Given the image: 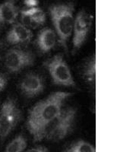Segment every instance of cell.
Listing matches in <instances>:
<instances>
[{
	"label": "cell",
	"mask_w": 114,
	"mask_h": 152,
	"mask_svg": "<svg viewBox=\"0 0 114 152\" xmlns=\"http://www.w3.org/2000/svg\"><path fill=\"white\" fill-rule=\"evenodd\" d=\"M69 92L56 91L50 94L47 98L37 103L29 110L26 127L33 135L44 123L55 117L62 110L65 101L72 96Z\"/></svg>",
	"instance_id": "obj_1"
},
{
	"label": "cell",
	"mask_w": 114,
	"mask_h": 152,
	"mask_svg": "<svg viewBox=\"0 0 114 152\" xmlns=\"http://www.w3.org/2000/svg\"><path fill=\"white\" fill-rule=\"evenodd\" d=\"M74 109L75 108L72 107H69L64 110H61L60 113L55 117L50 119L47 123H44L33 135L34 142H40L43 139H46L50 133L55 130L69 116V114L74 110Z\"/></svg>",
	"instance_id": "obj_8"
},
{
	"label": "cell",
	"mask_w": 114,
	"mask_h": 152,
	"mask_svg": "<svg viewBox=\"0 0 114 152\" xmlns=\"http://www.w3.org/2000/svg\"><path fill=\"white\" fill-rule=\"evenodd\" d=\"M53 24L59 36V42L64 50L68 53L67 42L72 35L74 26V4H53L49 8Z\"/></svg>",
	"instance_id": "obj_2"
},
{
	"label": "cell",
	"mask_w": 114,
	"mask_h": 152,
	"mask_svg": "<svg viewBox=\"0 0 114 152\" xmlns=\"http://www.w3.org/2000/svg\"><path fill=\"white\" fill-rule=\"evenodd\" d=\"M65 151L67 152H95L96 149L90 143L80 140L72 144Z\"/></svg>",
	"instance_id": "obj_16"
},
{
	"label": "cell",
	"mask_w": 114,
	"mask_h": 152,
	"mask_svg": "<svg viewBox=\"0 0 114 152\" xmlns=\"http://www.w3.org/2000/svg\"><path fill=\"white\" fill-rule=\"evenodd\" d=\"M1 23H2V21H1V20H0V26H1Z\"/></svg>",
	"instance_id": "obj_21"
},
{
	"label": "cell",
	"mask_w": 114,
	"mask_h": 152,
	"mask_svg": "<svg viewBox=\"0 0 114 152\" xmlns=\"http://www.w3.org/2000/svg\"><path fill=\"white\" fill-rule=\"evenodd\" d=\"M28 152H47L48 151V149L47 148L44 147V146H42V145H38L36 147L31 148V149L27 151Z\"/></svg>",
	"instance_id": "obj_19"
},
{
	"label": "cell",
	"mask_w": 114,
	"mask_h": 152,
	"mask_svg": "<svg viewBox=\"0 0 114 152\" xmlns=\"http://www.w3.org/2000/svg\"><path fill=\"white\" fill-rule=\"evenodd\" d=\"M26 12L31 16V26L32 28H37L44 24L46 21V15L42 9L39 8H31L27 9Z\"/></svg>",
	"instance_id": "obj_14"
},
{
	"label": "cell",
	"mask_w": 114,
	"mask_h": 152,
	"mask_svg": "<svg viewBox=\"0 0 114 152\" xmlns=\"http://www.w3.org/2000/svg\"><path fill=\"white\" fill-rule=\"evenodd\" d=\"M20 91L27 97H34L44 90V81L41 76L35 73H28L19 85Z\"/></svg>",
	"instance_id": "obj_7"
},
{
	"label": "cell",
	"mask_w": 114,
	"mask_h": 152,
	"mask_svg": "<svg viewBox=\"0 0 114 152\" xmlns=\"http://www.w3.org/2000/svg\"><path fill=\"white\" fill-rule=\"evenodd\" d=\"M18 10L14 2L8 1L0 5V20L2 22L12 24L16 21Z\"/></svg>",
	"instance_id": "obj_12"
},
{
	"label": "cell",
	"mask_w": 114,
	"mask_h": 152,
	"mask_svg": "<svg viewBox=\"0 0 114 152\" xmlns=\"http://www.w3.org/2000/svg\"><path fill=\"white\" fill-rule=\"evenodd\" d=\"M56 36L52 29L50 28H44L40 31L38 34L37 46L42 53H48L52 50L56 45Z\"/></svg>",
	"instance_id": "obj_11"
},
{
	"label": "cell",
	"mask_w": 114,
	"mask_h": 152,
	"mask_svg": "<svg viewBox=\"0 0 114 152\" xmlns=\"http://www.w3.org/2000/svg\"><path fill=\"white\" fill-rule=\"evenodd\" d=\"M21 23L25 27H30L31 26V18L29 15L28 14V12H26V10H22L21 11Z\"/></svg>",
	"instance_id": "obj_17"
},
{
	"label": "cell",
	"mask_w": 114,
	"mask_h": 152,
	"mask_svg": "<svg viewBox=\"0 0 114 152\" xmlns=\"http://www.w3.org/2000/svg\"><path fill=\"white\" fill-rule=\"evenodd\" d=\"M21 119V112L15 100L8 97L2 106L0 113V138L3 141L13 131Z\"/></svg>",
	"instance_id": "obj_4"
},
{
	"label": "cell",
	"mask_w": 114,
	"mask_h": 152,
	"mask_svg": "<svg viewBox=\"0 0 114 152\" xmlns=\"http://www.w3.org/2000/svg\"><path fill=\"white\" fill-rule=\"evenodd\" d=\"M33 34L30 29L24 26L21 23L15 24L8 31L5 40L10 44H20L31 41Z\"/></svg>",
	"instance_id": "obj_9"
},
{
	"label": "cell",
	"mask_w": 114,
	"mask_h": 152,
	"mask_svg": "<svg viewBox=\"0 0 114 152\" xmlns=\"http://www.w3.org/2000/svg\"><path fill=\"white\" fill-rule=\"evenodd\" d=\"M82 75L91 85L95 84L96 81V54L94 53L85 62L82 68Z\"/></svg>",
	"instance_id": "obj_13"
},
{
	"label": "cell",
	"mask_w": 114,
	"mask_h": 152,
	"mask_svg": "<svg viewBox=\"0 0 114 152\" xmlns=\"http://www.w3.org/2000/svg\"><path fill=\"white\" fill-rule=\"evenodd\" d=\"M34 60V55L30 50L12 49L5 55V66L10 72L16 73L33 66Z\"/></svg>",
	"instance_id": "obj_6"
},
{
	"label": "cell",
	"mask_w": 114,
	"mask_h": 152,
	"mask_svg": "<svg viewBox=\"0 0 114 152\" xmlns=\"http://www.w3.org/2000/svg\"><path fill=\"white\" fill-rule=\"evenodd\" d=\"M24 3L27 6L30 7V9H31V8L36 7L37 5H38V3H39V2H38V1H36V0H25L24 2Z\"/></svg>",
	"instance_id": "obj_20"
},
{
	"label": "cell",
	"mask_w": 114,
	"mask_h": 152,
	"mask_svg": "<svg viewBox=\"0 0 114 152\" xmlns=\"http://www.w3.org/2000/svg\"><path fill=\"white\" fill-rule=\"evenodd\" d=\"M43 66L51 75L55 85L66 87H75V82L71 71L65 61L63 55L58 53L43 62Z\"/></svg>",
	"instance_id": "obj_3"
},
{
	"label": "cell",
	"mask_w": 114,
	"mask_h": 152,
	"mask_svg": "<svg viewBox=\"0 0 114 152\" xmlns=\"http://www.w3.org/2000/svg\"><path fill=\"white\" fill-rule=\"evenodd\" d=\"M92 26V16L85 10H81L74 21V36L72 39V54L81 48Z\"/></svg>",
	"instance_id": "obj_5"
},
{
	"label": "cell",
	"mask_w": 114,
	"mask_h": 152,
	"mask_svg": "<svg viewBox=\"0 0 114 152\" xmlns=\"http://www.w3.org/2000/svg\"><path fill=\"white\" fill-rule=\"evenodd\" d=\"M8 77L5 74L0 73V93L5 89L8 84Z\"/></svg>",
	"instance_id": "obj_18"
},
{
	"label": "cell",
	"mask_w": 114,
	"mask_h": 152,
	"mask_svg": "<svg viewBox=\"0 0 114 152\" xmlns=\"http://www.w3.org/2000/svg\"><path fill=\"white\" fill-rule=\"evenodd\" d=\"M76 114H77V110L76 109H74V110L69 114V116L55 130L50 133L46 139L58 142L69 135L74 129Z\"/></svg>",
	"instance_id": "obj_10"
},
{
	"label": "cell",
	"mask_w": 114,
	"mask_h": 152,
	"mask_svg": "<svg viewBox=\"0 0 114 152\" xmlns=\"http://www.w3.org/2000/svg\"><path fill=\"white\" fill-rule=\"evenodd\" d=\"M27 147V140L23 135H18L13 139L7 147L5 148L6 152H21L24 151Z\"/></svg>",
	"instance_id": "obj_15"
}]
</instances>
